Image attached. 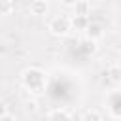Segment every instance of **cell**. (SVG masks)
<instances>
[{
	"instance_id": "cell-1",
	"label": "cell",
	"mask_w": 121,
	"mask_h": 121,
	"mask_svg": "<svg viewBox=\"0 0 121 121\" xmlns=\"http://www.w3.org/2000/svg\"><path fill=\"white\" fill-rule=\"evenodd\" d=\"M21 85L30 95H40L47 87V72L40 66H28L21 72Z\"/></svg>"
},
{
	"instance_id": "cell-2",
	"label": "cell",
	"mask_w": 121,
	"mask_h": 121,
	"mask_svg": "<svg viewBox=\"0 0 121 121\" xmlns=\"http://www.w3.org/2000/svg\"><path fill=\"white\" fill-rule=\"evenodd\" d=\"M47 30L53 36H66L72 30V17L68 15H57L47 23Z\"/></svg>"
},
{
	"instance_id": "cell-3",
	"label": "cell",
	"mask_w": 121,
	"mask_h": 121,
	"mask_svg": "<svg viewBox=\"0 0 121 121\" xmlns=\"http://www.w3.org/2000/svg\"><path fill=\"white\" fill-rule=\"evenodd\" d=\"M106 106L112 117L121 119V91H112L106 98Z\"/></svg>"
},
{
	"instance_id": "cell-4",
	"label": "cell",
	"mask_w": 121,
	"mask_h": 121,
	"mask_svg": "<svg viewBox=\"0 0 121 121\" xmlns=\"http://www.w3.org/2000/svg\"><path fill=\"white\" fill-rule=\"evenodd\" d=\"M47 121H72V113L68 108H53L47 113Z\"/></svg>"
},
{
	"instance_id": "cell-5",
	"label": "cell",
	"mask_w": 121,
	"mask_h": 121,
	"mask_svg": "<svg viewBox=\"0 0 121 121\" xmlns=\"http://www.w3.org/2000/svg\"><path fill=\"white\" fill-rule=\"evenodd\" d=\"M85 34H87V38H89V40L98 42V40H102V38H104V26H102L100 23H96V21H91V25L87 26Z\"/></svg>"
},
{
	"instance_id": "cell-6",
	"label": "cell",
	"mask_w": 121,
	"mask_h": 121,
	"mask_svg": "<svg viewBox=\"0 0 121 121\" xmlns=\"http://www.w3.org/2000/svg\"><path fill=\"white\" fill-rule=\"evenodd\" d=\"M28 11L36 17H42L47 13V0H30L28 4Z\"/></svg>"
},
{
	"instance_id": "cell-7",
	"label": "cell",
	"mask_w": 121,
	"mask_h": 121,
	"mask_svg": "<svg viewBox=\"0 0 121 121\" xmlns=\"http://www.w3.org/2000/svg\"><path fill=\"white\" fill-rule=\"evenodd\" d=\"M104 76H106V79H108L112 85H119V87H121V68H119L117 64L108 66Z\"/></svg>"
},
{
	"instance_id": "cell-8",
	"label": "cell",
	"mask_w": 121,
	"mask_h": 121,
	"mask_svg": "<svg viewBox=\"0 0 121 121\" xmlns=\"http://www.w3.org/2000/svg\"><path fill=\"white\" fill-rule=\"evenodd\" d=\"M78 49H79V51H81L85 57H91V55L96 51V42H95V40H89V38H85V40H81V42H79Z\"/></svg>"
},
{
	"instance_id": "cell-9",
	"label": "cell",
	"mask_w": 121,
	"mask_h": 121,
	"mask_svg": "<svg viewBox=\"0 0 121 121\" xmlns=\"http://www.w3.org/2000/svg\"><path fill=\"white\" fill-rule=\"evenodd\" d=\"M91 25V21H89V17H85V15H72V28L74 30H87V26Z\"/></svg>"
},
{
	"instance_id": "cell-10",
	"label": "cell",
	"mask_w": 121,
	"mask_h": 121,
	"mask_svg": "<svg viewBox=\"0 0 121 121\" xmlns=\"http://www.w3.org/2000/svg\"><path fill=\"white\" fill-rule=\"evenodd\" d=\"M74 9H76V13H74V15H85V17H89L91 4H89L87 0H78V4L74 6Z\"/></svg>"
},
{
	"instance_id": "cell-11",
	"label": "cell",
	"mask_w": 121,
	"mask_h": 121,
	"mask_svg": "<svg viewBox=\"0 0 121 121\" xmlns=\"http://www.w3.org/2000/svg\"><path fill=\"white\" fill-rule=\"evenodd\" d=\"M81 121H104V117H102V113L98 110H87L81 115Z\"/></svg>"
},
{
	"instance_id": "cell-12",
	"label": "cell",
	"mask_w": 121,
	"mask_h": 121,
	"mask_svg": "<svg viewBox=\"0 0 121 121\" xmlns=\"http://www.w3.org/2000/svg\"><path fill=\"white\" fill-rule=\"evenodd\" d=\"M25 110L28 112V113H36L38 112V100L36 98H28V100H25Z\"/></svg>"
},
{
	"instance_id": "cell-13",
	"label": "cell",
	"mask_w": 121,
	"mask_h": 121,
	"mask_svg": "<svg viewBox=\"0 0 121 121\" xmlns=\"http://www.w3.org/2000/svg\"><path fill=\"white\" fill-rule=\"evenodd\" d=\"M2 4V15L6 17V15H9L11 11H15V6L11 4V2H0Z\"/></svg>"
},
{
	"instance_id": "cell-14",
	"label": "cell",
	"mask_w": 121,
	"mask_h": 121,
	"mask_svg": "<svg viewBox=\"0 0 121 121\" xmlns=\"http://www.w3.org/2000/svg\"><path fill=\"white\" fill-rule=\"evenodd\" d=\"M0 121H15V115H11V113H4V115H0Z\"/></svg>"
},
{
	"instance_id": "cell-15",
	"label": "cell",
	"mask_w": 121,
	"mask_h": 121,
	"mask_svg": "<svg viewBox=\"0 0 121 121\" xmlns=\"http://www.w3.org/2000/svg\"><path fill=\"white\" fill-rule=\"evenodd\" d=\"M64 6H68V8H74L76 4H78V0H60Z\"/></svg>"
},
{
	"instance_id": "cell-16",
	"label": "cell",
	"mask_w": 121,
	"mask_h": 121,
	"mask_svg": "<svg viewBox=\"0 0 121 121\" xmlns=\"http://www.w3.org/2000/svg\"><path fill=\"white\" fill-rule=\"evenodd\" d=\"M4 113H9V112H8V104H6V102H2V106H0V115H4Z\"/></svg>"
},
{
	"instance_id": "cell-17",
	"label": "cell",
	"mask_w": 121,
	"mask_h": 121,
	"mask_svg": "<svg viewBox=\"0 0 121 121\" xmlns=\"http://www.w3.org/2000/svg\"><path fill=\"white\" fill-rule=\"evenodd\" d=\"M115 64H117V66H119V68H121V59H119V60H117V62H115Z\"/></svg>"
},
{
	"instance_id": "cell-18",
	"label": "cell",
	"mask_w": 121,
	"mask_h": 121,
	"mask_svg": "<svg viewBox=\"0 0 121 121\" xmlns=\"http://www.w3.org/2000/svg\"><path fill=\"white\" fill-rule=\"evenodd\" d=\"M0 2H11V0H0Z\"/></svg>"
}]
</instances>
